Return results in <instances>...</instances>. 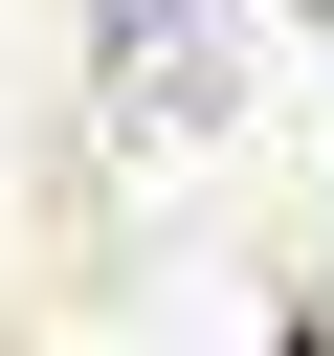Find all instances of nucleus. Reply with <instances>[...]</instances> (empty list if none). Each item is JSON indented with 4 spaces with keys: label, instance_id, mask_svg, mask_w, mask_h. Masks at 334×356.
<instances>
[{
    "label": "nucleus",
    "instance_id": "f257e3e1",
    "mask_svg": "<svg viewBox=\"0 0 334 356\" xmlns=\"http://www.w3.org/2000/svg\"><path fill=\"white\" fill-rule=\"evenodd\" d=\"M312 44H334V0H312Z\"/></svg>",
    "mask_w": 334,
    "mask_h": 356
}]
</instances>
